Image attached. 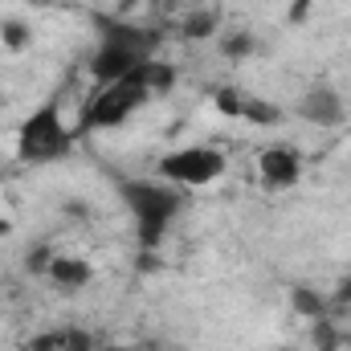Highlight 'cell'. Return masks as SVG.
Wrapping results in <instances>:
<instances>
[{
	"mask_svg": "<svg viewBox=\"0 0 351 351\" xmlns=\"http://www.w3.org/2000/svg\"><path fill=\"white\" fill-rule=\"evenodd\" d=\"M156 94L143 86V78H139V70L131 74V78H119V82H110V86H98L94 90V98L86 102V110H82V119H78V127H74V135H94V131H110V127H123L143 102H152Z\"/></svg>",
	"mask_w": 351,
	"mask_h": 351,
	"instance_id": "3",
	"label": "cell"
},
{
	"mask_svg": "<svg viewBox=\"0 0 351 351\" xmlns=\"http://www.w3.org/2000/svg\"><path fill=\"white\" fill-rule=\"evenodd\" d=\"M66 335H70V331H49V335H37V339H33V351H62V348H66Z\"/></svg>",
	"mask_w": 351,
	"mask_h": 351,
	"instance_id": "18",
	"label": "cell"
},
{
	"mask_svg": "<svg viewBox=\"0 0 351 351\" xmlns=\"http://www.w3.org/2000/svg\"><path fill=\"white\" fill-rule=\"evenodd\" d=\"M311 343H315V351H339L343 348V335H339V327L323 315V319L311 323Z\"/></svg>",
	"mask_w": 351,
	"mask_h": 351,
	"instance_id": "15",
	"label": "cell"
},
{
	"mask_svg": "<svg viewBox=\"0 0 351 351\" xmlns=\"http://www.w3.org/2000/svg\"><path fill=\"white\" fill-rule=\"evenodd\" d=\"M294 110H298V119H302V123L323 127V131H331V127H339V123L348 119L343 94H339L335 86H327V82H315V86L302 90V94H298V102H294Z\"/></svg>",
	"mask_w": 351,
	"mask_h": 351,
	"instance_id": "5",
	"label": "cell"
},
{
	"mask_svg": "<svg viewBox=\"0 0 351 351\" xmlns=\"http://www.w3.org/2000/svg\"><path fill=\"white\" fill-rule=\"evenodd\" d=\"M229 168L225 152L221 147H208V143H192V147H176L168 156H160L156 172L160 180H168L176 188H208L217 184Z\"/></svg>",
	"mask_w": 351,
	"mask_h": 351,
	"instance_id": "4",
	"label": "cell"
},
{
	"mask_svg": "<svg viewBox=\"0 0 351 351\" xmlns=\"http://www.w3.org/2000/svg\"><path fill=\"white\" fill-rule=\"evenodd\" d=\"M58 258V250L49 245V241H37L29 254H25V274H33V278H45L49 274V265Z\"/></svg>",
	"mask_w": 351,
	"mask_h": 351,
	"instance_id": "16",
	"label": "cell"
},
{
	"mask_svg": "<svg viewBox=\"0 0 351 351\" xmlns=\"http://www.w3.org/2000/svg\"><path fill=\"white\" fill-rule=\"evenodd\" d=\"M274 351H294V348H274Z\"/></svg>",
	"mask_w": 351,
	"mask_h": 351,
	"instance_id": "24",
	"label": "cell"
},
{
	"mask_svg": "<svg viewBox=\"0 0 351 351\" xmlns=\"http://www.w3.org/2000/svg\"><path fill=\"white\" fill-rule=\"evenodd\" d=\"M282 119H286V110H282L278 102L258 98V94L245 90V98H241V123H254V127H278Z\"/></svg>",
	"mask_w": 351,
	"mask_h": 351,
	"instance_id": "10",
	"label": "cell"
},
{
	"mask_svg": "<svg viewBox=\"0 0 351 351\" xmlns=\"http://www.w3.org/2000/svg\"><path fill=\"white\" fill-rule=\"evenodd\" d=\"M331 306H351V274H343V282L335 286V298H331Z\"/></svg>",
	"mask_w": 351,
	"mask_h": 351,
	"instance_id": "20",
	"label": "cell"
},
{
	"mask_svg": "<svg viewBox=\"0 0 351 351\" xmlns=\"http://www.w3.org/2000/svg\"><path fill=\"white\" fill-rule=\"evenodd\" d=\"M217 25H221V16L204 8V12H192V16H188V21L180 25V33H184L188 41H208V37L217 33Z\"/></svg>",
	"mask_w": 351,
	"mask_h": 351,
	"instance_id": "13",
	"label": "cell"
},
{
	"mask_svg": "<svg viewBox=\"0 0 351 351\" xmlns=\"http://www.w3.org/2000/svg\"><path fill=\"white\" fill-rule=\"evenodd\" d=\"M45 282L58 286L62 294H78V290H86L90 282H94V265H90L86 258H66V254H58L53 265H49V274H45Z\"/></svg>",
	"mask_w": 351,
	"mask_h": 351,
	"instance_id": "9",
	"label": "cell"
},
{
	"mask_svg": "<svg viewBox=\"0 0 351 351\" xmlns=\"http://www.w3.org/2000/svg\"><path fill=\"white\" fill-rule=\"evenodd\" d=\"M8 233H12V221H8V217L0 213V237H8Z\"/></svg>",
	"mask_w": 351,
	"mask_h": 351,
	"instance_id": "22",
	"label": "cell"
},
{
	"mask_svg": "<svg viewBox=\"0 0 351 351\" xmlns=\"http://www.w3.org/2000/svg\"><path fill=\"white\" fill-rule=\"evenodd\" d=\"M258 176H262L265 192H286L302 180V156L286 143H274L258 156Z\"/></svg>",
	"mask_w": 351,
	"mask_h": 351,
	"instance_id": "7",
	"label": "cell"
},
{
	"mask_svg": "<svg viewBox=\"0 0 351 351\" xmlns=\"http://www.w3.org/2000/svg\"><path fill=\"white\" fill-rule=\"evenodd\" d=\"M152 53H139V49H127V45H110V41H98L94 53H90V78L94 86H110L119 78H131Z\"/></svg>",
	"mask_w": 351,
	"mask_h": 351,
	"instance_id": "6",
	"label": "cell"
},
{
	"mask_svg": "<svg viewBox=\"0 0 351 351\" xmlns=\"http://www.w3.org/2000/svg\"><path fill=\"white\" fill-rule=\"evenodd\" d=\"M62 351H98V348H94V335H86V331H70Z\"/></svg>",
	"mask_w": 351,
	"mask_h": 351,
	"instance_id": "19",
	"label": "cell"
},
{
	"mask_svg": "<svg viewBox=\"0 0 351 351\" xmlns=\"http://www.w3.org/2000/svg\"><path fill=\"white\" fill-rule=\"evenodd\" d=\"M290 306H294V315H298V319H311V323H315V319H323V315L331 311V306H327V298H323L319 290H306V286H294V290H290Z\"/></svg>",
	"mask_w": 351,
	"mask_h": 351,
	"instance_id": "11",
	"label": "cell"
},
{
	"mask_svg": "<svg viewBox=\"0 0 351 351\" xmlns=\"http://www.w3.org/2000/svg\"><path fill=\"white\" fill-rule=\"evenodd\" d=\"M306 8H311V0H294L290 4V25H302L306 21Z\"/></svg>",
	"mask_w": 351,
	"mask_h": 351,
	"instance_id": "21",
	"label": "cell"
},
{
	"mask_svg": "<svg viewBox=\"0 0 351 351\" xmlns=\"http://www.w3.org/2000/svg\"><path fill=\"white\" fill-rule=\"evenodd\" d=\"M135 4H160V0H135Z\"/></svg>",
	"mask_w": 351,
	"mask_h": 351,
	"instance_id": "23",
	"label": "cell"
},
{
	"mask_svg": "<svg viewBox=\"0 0 351 351\" xmlns=\"http://www.w3.org/2000/svg\"><path fill=\"white\" fill-rule=\"evenodd\" d=\"M74 139H78V135L66 127V119H62V102H58V94H53V98L37 102V106L16 123V139H12V147H16V160H21V164H29V168H45V164L66 160V156L74 152Z\"/></svg>",
	"mask_w": 351,
	"mask_h": 351,
	"instance_id": "2",
	"label": "cell"
},
{
	"mask_svg": "<svg viewBox=\"0 0 351 351\" xmlns=\"http://www.w3.org/2000/svg\"><path fill=\"white\" fill-rule=\"evenodd\" d=\"M241 98H245V90L237 86V82H225V86L213 90V106H217L225 119H241Z\"/></svg>",
	"mask_w": 351,
	"mask_h": 351,
	"instance_id": "14",
	"label": "cell"
},
{
	"mask_svg": "<svg viewBox=\"0 0 351 351\" xmlns=\"http://www.w3.org/2000/svg\"><path fill=\"white\" fill-rule=\"evenodd\" d=\"M29 41H33V29L25 25V21H0V45L8 49V53H25L29 49Z\"/></svg>",
	"mask_w": 351,
	"mask_h": 351,
	"instance_id": "12",
	"label": "cell"
},
{
	"mask_svg": "<svg viewBox=\"0 0 351 351\" xmlns=\"http://www.w3.org/2000/svg\"><path fill=\"white\" fill-rule=\"evenodd\" d=\"M254 49H258V41H254V33H245V29H241V33H229V37L221 41V53H225L229 62H237V58H250Z\"/></svg>",
	"mask_w": 351,
	"mask_h": 351,
	"instance_id": "17",
	"label": "cell"
},
{
	"mask_svg": "<svg viewBox=\"0 0 351 351\" xmlns=\"http://www.w3.org/2000/svg\"><path fill=\"white\" fill-rule=\"evenodd\" d=\"M98 25V41H110V45H127V49H139V53H152L164 45V33L152 29V25H135V21H106V16H94Z\"/></svg>",
	"mask_w": 351,
	"mask_h": 351,
	"instance_id": "8",
	"label": "cell"
},
{
	"mask_svg": "<svg viewBox=\"0 0 351 351\" xmlns=\"http://www.w3.org/2000/svg\"><path fill=\"white\" fill-rule=\"evenodd\" d=\"M119 200L135 221V237L143 250H160L168 229L176 225L180 208H184V188H176L168 180H119Z\"/></svg>",
	"mask_w": 351,
	"mask_h": 351,
	"instance_id": "1",
	"label": "cell"
}]
</instances>
